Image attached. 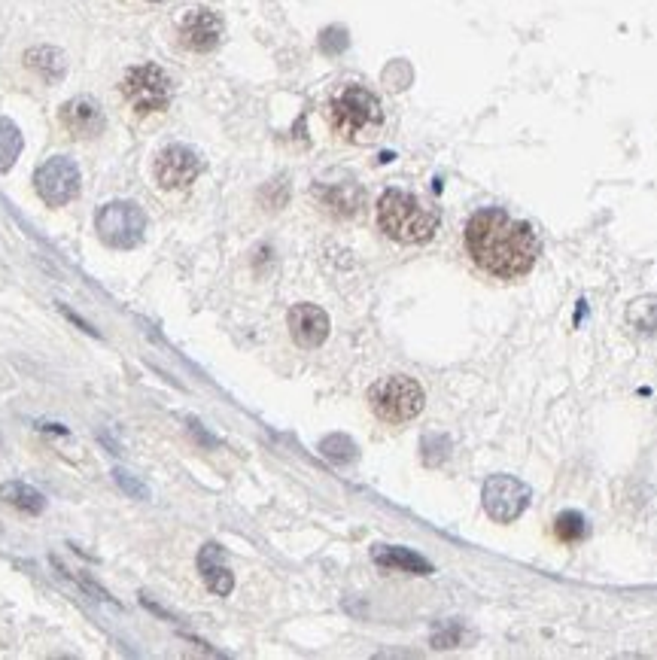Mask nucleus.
<instances>
[{
	"label": "nucleus",
	"instance_id": "1",
	"mask_svg": "<svg viewBox=\"0 0 657 660\" xmlns=\"http://www.w3.org/2000/svg\"><path fill=\"white\" fill-rule=\"evenodd\" d=\"M466 250L472 262L499 280L524 277L539 259V238L524 219L505 210H478L466 223Z\"/></svg>",
	"mask_w": 657,
	"mask_h": 660
},
{
	"label": "nucleus",
	"instance_id": "2",
	"mask_svg": "<svg viewBox=\"0 0 657 660\" xmlns=\"http://www.w3.org/2000/svg\"><path fill=\"white\" fill-rule=\"evenodd\" d=\"M378 226L399 244H423L438 229V213L411 192L387 189L378 201Z\"/></svg>",
	"mask_w": 657,
	"mask_h": 660
},
{
	"label": "nucleus",
	"instance_id": "3",
	"mask_svg": "<svg viewBox=\"0 0 657 660\" xmlns=\"http://www.w3.org/2000/svg\"><path fill=\"white\" fill-rule=\"evenodd\" d=\"M329 119L344 140H372L384 125V110L369 89L347 86L332 98Z\"/></svg>",
	"mask_w": 657,
	"mask_h": 660
},
{
	"label": "nucleus",
	"instance_id": "4",
	"mask_svg": "<svg viewBox=\"0 0 657 660\" xmlns=\"http://www.w3.org/2000/svg\"><path fill=\"white\" fill-rule=\"evenodd\" d=\"M423 387L408 378V375H393L384 378L372 387L369 393V405L372 411L384 420V423H408L423 411Z\"/></svg>",
	"mask_w": 657,
	"mask_h": 660
},
{
	"label": "nucleus",
	"instance_id": "5",
	"mask_svg": "<svg viewBox=\"0 0 657 660\" xmlns=\"http://www.w3.org/2000/svg\"><path fill=\"white\" fill-rule=\"evenodd\" d=\"M146 229V213L131 201H110L98 210V235L107 247L131 250L140 244Z\"/></svg>",
	"mask_w": 657,
	"mask_h": 660
},
{
	"label": "nucleus",
	"instance_id": "6",
	"mask_svg": "<svg viewBox=\"0 0 657 660\" xmlns=\"http://www.w3.org/2000/svg\"><path fill=\"white\" fill-rule=\"evenodd\" d=\"M122 92L131 101L137 113H156L168 107L171 98V83L159 64H140L131 67L122 80Z\"/></svg>",
	"mask_w": 657,
	"mask_h": 660
},
{
	"label": "nucleus",
	"instance_id": "7",
	"mask_svg": "<svg viewBox=\"0 0 657 660\" xmlns=\"http://www.w3.org/2000/svg\"><path fill=\"white\" fill-rule=\"evenodd\" d=\"M481 499H484V511L490 515V521L511 524V521H518L524 515V508L530 505V487L521 478L493 475L490 481H484Z\"/></svg>",
	"mask_w": 657,
	"mask_h": 660
},
{
	"label": "nucleus",
	"instance_id": "8",
	"mask_svg": "<svg viewBox=\"0 0 657 660\" xmlns=\"http://www.w3.org/2000/svg\"><path fill=\"white\" fill-rule=\"evenodd\" d=\"M34 186H37V195L49 207H61V204H67V201H73L80 195V168L73 165L67 156H55V159H49L37 168Z\"/></svg>",
	"mask_w": 657,
	"mask_h": 660
},
{
	"label": "nucleus",
	"instance_id": "9",
	"mask_svg": "<svg viewBox=\"0 0 657 660\" xmlns=\"http://www.w3.org/2000/svg\"><path fill=\"white\" fill-rule=\"evenodd\" d=\"M201 174V159L189 146H165L156 159V180L162 189H186Z\"/></svg>",
	"mask_w": 657,
	"mask_h": 660
},
{
	"label": "nucleus",
	"instance_id": "10",
	"mask_svg": "<svg viewBox=\"0 0 657 660\" xmlns=\"http://www.w3.org/2000/svg\"><path fill=\"white\" fill-rule=\"evenodd\" d=\"M223 40V19L210 10H192L180 22V43L192 52H210Z\"/></svg>",
	"mask_w": 657,
	"mask_h": 660
},
{
	"label": "nucleus",
	"instance_id": "11",
	"mask_svg": "<svg viewBox=\"0 0 657 660\" xmlns=\"http://www.w3.org/2000/svg\"><path fill=\"white\" fill-rule=\"evenodd\" d=\"M61 122L73 137H98L107 125L101 104L95 98H86V95L73 98L61 107Z\"/></svg>",
	"mask_w": 657,
	"mask_h": 660
},
{
	"label": "nucleus",
	"instance_id": "12",
	"mask_svg": "<svg viewBox=\"0 0 657 660\" xmlns=\"http://www.w3.org/2000/svg\"><path fill=\"white\" fill-rule=\"evenodd\" d=\"M289 332L299 347H320L329 338V314L317 305H296L289 311Z\"/></svg>",
	"mask_w": 657,
	"mask_h": 660
},
{
	"label": "nucleus",
	"instance_id": "13",
	"mask_svg": "<svg viewBox=\"0 0 657 660\" xmlns=\"http://www.w3.org/2000/svg\"><path fill=\"white\" fill-rule=\"evenodd\" d=\"M198 569L204 575V584L216 594V597H229L235 588V578L226 566V554L219 545H204L201 557H198Z\"/></svg>",
	"mask_w": 657,
	"mask_h": 660
},
{
	"label": "nucleus",
	"instance_id": "14",
	"mask_svg": "<svg viewBox=\"0 0 657 660\" xmlns=\"http://www.w3.org/2000/svg\"><path fill=\"white\" fill-rule=\"evenodd\" d=\"M372 560L381 569H393V572H408V575H429L432 563L423 560L420 554L408 551V548H396V545H378L372 551Z\"/></svg>",
	"mask_w": 657,
	"mask_h": 660
},
{
	"label": "nucleus",
	"instance_id": "15",
	"mask_svg": "<svg viewBox=\"0 0 657 660\" xmlns=\"http://www.w3.org/2000/svg\"><path fill=\"white\" fill-rule=\"evenodd\" d=\"M0 499H4L7 505H13V508H19V511H25V515H40V511L46 508V496L40 490L22 484V481L0 484Z\"/></svg>",
	"mask_w": 657,
	"mask_h": 660
},
{
	"label": "nucleus",
	"instance_id": "16",
	"mask_svg": "<svg viewBox=\"0 0 657 660\" xmlns=\"http://www.w3.org/2000/svg\"><path fill=\"white\" fill-rule=\"evenodd\" d=\"M25 64H28L34 73H40L43 80H49V83H58V80L64 77V70H67L64 55H61L58 49H52V46H37V49H31V52L25 55Z\"/></svg>",
	"mask_w": 657,
	"mask_h": 660
},
{
	"label": "nucleus",
	"instance_id": "17",
	"mask_svg": "<svg viewBox=\"0 0 657 660\" xmlns=\"http://www.w3.org/2000/svg\"><path fill=\"white\" fill-rule=\"evenodd\" d=\"M627 323L639 335H657V296H642V299L630 302Z\"/></svg>",
	"mask_w": 657,
	"mask_h": 660
},
{
	"label": "nucleus",
	"instance_id": "18",
	"mask_svg": "<svg viewBox=\"0 0 657 660\" xmlns=\"http://www.w3.org/2000/svg\"><path fill=\"white\" fill-rule=\"evenodd\" d=\"M588 533H591V527H588V521H584V515H578V511H563V515L554 518V536L563 545H578V542L588 539Z\"/></svg>",
	"mask_w": 657,
	"mask_h": 660
},
{
	"label": "nucleus",
	"instance_id": "19",
	"mask_svg": "<svg viewBox=\"0 0 657 660\" xmlns=\"http://www.w3.org/2000/svg\"><path fill=\"white\" fill-rule=\"evenodd\" d=\"M22 153V134L10 119H0V171H10Z\"/></svg>",
	"mask_w": 657,
	"mask_h": 660
},
{
	"label": "nucleus",
	"instance_id": "20",
	"mask_svg": "<svg viewBox=\"0 0 657 660\" xmlns=\"http://www.w3.org/2000/svg\"><path fill=\"white\" fill-rule=\"evenodd\" d=\"M320 451H323V457H329L332 463H350V460L356 457L353 442H350V438H344V435H329V438H323Z\"/></svg>",
	"mask_w": 657,
	"mask_h": 660
},
{
	"label": "nucleus",
	"instance_id": "21",
	"mask_svg": "<svg viewBox=\"0 0 657 660\" xmlns=\"http://www.w3.org/2000/svg\"><path fill=\"white\" fill-rule=\"evenodd\" d=\"M113 481H116L128 496H134V499H150V487L140 484L137 478H131L125 469H116V472H113Z\"/></svg>",
	"mask_w": 657,
	"mask_h": 660
},
{
	"label": "nucleus",
	"instance_id": "22",
	"mask_svg": "<svg viewBox=\"0 0 657 660\" xmlns=\"http://www.w3.org/2000/svg\"><path fill=\"white\" fill-rule=\"evenodd\" d=\"M320 46H323V52H329V55L344 52V46H347V31H344V28H329V31H323Z\"/></svg>",
	"mask_w": 657,
	"mask_h": 660
},
{
	"label": "nucleus",
	"instance_id": "23",
	"mask_svg": "<svg viewBox=\"0 0 657 660\" xmlns=\"http://www.w3.org/2000/svg\"><path fill=\"white\" fill-rule=\"evenodd\" d=\"M432 642H435V648H454V645L460 642V627H457V624H448L445 630H438V633L432 636Z\"/></svg>",
	"mask_w": 657,
	"mask_h": 660
}]
</instances>
